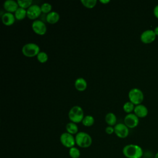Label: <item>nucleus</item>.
Returning a JSON list of instances; mask_svg holds the SVG:
<instances>
[{
	"mask_svg": "<svg viewBox=\"0 0 158 158\" xmlns=\"http://www.w3.org/2000/svg\"><path fill=\"white\" fill-rule=\"evenodd\" d=\"M154 158H158V152L156 153V154L154 156Z\"/></svg>",
	"mask_w": 158,
	"mask_h": 158,
	"instance_id": "31",
	"label": "nucleus"
},
{
	"mask_svg": "<svg viewBox=\"0 0 158 158\" xmlns=\"http://www.w3.org/2000/svg\"><path fill=\"white\" fill-rule=\"evenodd\" d=\"M46 21L51 24H54L57 22L60 19L59 14L56 11H51L46 15Z\"/></svg>",
	"mask_w": 158,
	"mask_h": 158,
	"instance_id": "16",
	"label": "nucleus"
},
{
	"mask_svg": "<svg viewBox=\"0 0 158 158\" xmlns=\"http://www.w3.org/2000/svg\"><path fill=\"white\" fill-rule=\"evenodd\" d=\"M15 15L11 13L6 12L2 15V22L6 26L12 25L15 22Z\"/></svg>",
	"mask_w": 158,
	"mask_h": 158,
	"instance_id": "14",
	"label": "nucleus"
},
{
	"mask_svg": "<svg viewBox=\"0 0 158 158\" xmlns=\"http://www.w3.org/2000/svg\"><path fill=\"white\" fill-rule=\"evenodd\" d=\"M128 98L130 102L136 106L141 104L143 102L144 99V94L140 89L133 88L128 92Z\"/></svg>",
	"mask_w": 158,
	"mask_h": 158,
	"instance_id": "5",
	"label": "nucleus"
},
{
	"mask_svg": "<svg viewBox=\"0 0 158 158\" xmlns=\"http://www.w3.org/2000/svg\"><path fill=\"white\" fill-rule=\"evenodd\" d=\"M82 124L85 127H91L94 123V118L92 115H87L82 120Z\"/></svg>",
	"mask_w": 158,
	"mask_h": 158,
	"instance_id": "20",
	"label": "nucleus"
},
{
	"mask_svg": "<svg viewBox=\"0 0 158 158\" xmlns=\"http://www.w3.org/2000/svg\"><path fill=\"white\" fill-rule=\"evenodd\" d=\"M153 13L154 16L158 19V4L156 5V6L154 7L153 9Z\"/></svg>",
	"mask_w": 158,
	"mask_h": 158,
	"instance_id": "28",
	"label": "nucleus"
},
{
	"mask_svg": "<svg viewBox=\"0 0 158 158\" xmlns=\"http://www.w3.org/2000/svg\"><path fill=\"white\" fill-rule=\"evenodd\" d=\"M68 116L71 122L75 123L82 122L84 118V111L79 106H74L70 109Z\"/></svg>",
	"mask_w": 158,
	"mask_h": 158,
	"instance_id": "3",
	"label": "nucleus"
},
{
	"mask_svg": "<svg viewBox=\"0 0 158 158\" xmlns=\"http://www.w3.org/2000/svg\"><path fill=\"white\" fill-rule=\"evenodd\" d=\"M105 131H106L107 134L111 135V134H112L114 132V127H113L112 126H107L106 128Z\"/></svg>",
	"mask_w": 158,
	"mask_h": 158,
	"instance_id": "27",
	"label": "nucleus"
},
{
	"mask_svg": "<svg viewBox=\"0 0 158 158\" xmlns=\"http://www.w3.org/2000/svg\"><path fill=\"white\" fill-rule=\"evenodd\" d=\"M156 35L154 30L151 29H148L143 31L140 35L141 41L146 44L151 43L153 42L156 39Z\"/></svg>",
	"mask_w": 158,
	"mask_h": 158,
	"instance_id": "10",
	"label": "nucleus"
},
{
	"mask_svg": "<svg viewBox=\"0 0 158 158\" xmlns=\"http://www.w3.org/2000/svg\"><path fill=\"white\" fill-rule=\"evenodd\" d=\"M124 123L129 128H135L139 123V117L133 113L127 114L124 118Z\"/></svg>",
	"mask_w": 158,
	"mask_h": 158,
	"instance_id": "9",
	"label": "nucleus"
},
{
	"mask_svg": "<svg viewBox=\"0 0 158 158\" xmlns=\"http://www.w3.org/2000/svg\"><path fill=\"white\" fill-rule=\"evenodd\" d=\"M122 152L127 158H142L144 154L141 146L135 144L125 145L123 148Z\"/></svg>",
	"mask_w": 158,
	"mask_h": 158,
	"instance_id": "1",
	"label": "nucleus"
},
{
	"mask_svg": "<svg viewBox=\"0 0 158 158\" xmlns=\"http://www.w3.org/2000/svg\"><path fill=\"white\" fill-rule=\"evenodd\" d=\"M135 107V106L134 104H133L130 101H127V102H125V104H123V109L125 112L130 114V113H131V112L133 110H134Z\"/></svg>",
	"mask_w": 158,
	"mask_h": 158,
	"instance_id": "21",
	"label": "nucleus"
},
{
	"mask_svg": "<svg viewBox=\"0 0 158 158\" xmlns=\"http://www.w3.org/2000/svg\"><path fill=\"white\" fill-rule=\"evenodd\" d=\"M41 12L43 13H49L51 12L52 9V6L49 2H44L40 6Z\"/></svg>",
	"mask_w": 158,
	"mask_h": 158,
	"instance_id": "26",
	"label": "nucleus"
},
{
	"mask_svg": "<svg viewBox=\"0 0 158 158\" xmlns=\"http://www.w3.org/2000/svg\"><path fill=\"white\" fill-rule=\"evenodd\" d=\"M153 30H154V31L156 35V36H158V26L156 27L155 28H154Z\"/></svg>",
	"mask_w": 158,
	"mask_h": 158,
	"instance_id": "29",
	"label": "nucleus"
},
{
	"mask_svg": "<svg viewBox=\"0 0 158 158\" xmlns=\"http://www.w3.org/2000/svg\"><path fill=\"white\" fill-rule=\"evenodd\" d=\"M69 153L71 158H79L80 156V150L75 146L69 149Z\"/></svg>",
	"mask_w": 158,
	"mask_h": 158,
	"instance_id": "22",
	"label": "nucleus"
},
{
	"mask_svg": "<svg viewBox=\"0 0 158 158\" xmlns=\"http://www.w3.org/2000/svg\"><path fill=\"white\" fill-rule=\"evenodd\" d=\"M19 6L24 9L28 8L32 5V0H18L17 1Z\"/></svg>",
	"mask_w": 158,
	"mask_h": 158,
	"instance_id": "23",
	"label": "nucleus"
},
{
	"mask_svg": "<svg viewBox=\"0 0 158 158\" xmlns=\"http://www.w3.org/2000/svg\"><path fill=\"white\" fill-rule=\"evenodd\" d=\"M65 128L67 130V132H68L70 134L72 135H76L77 133H78V128L77 125L72 122H69L66 124Z\"/></svg>",
	"mask_w": 158,
	"mask_h": 158,
	"instance_id": "18",
	"label": "nucleus"
},
{
	"mask_svg": "<svg viewBox=\"0 0 158 158\" xmlns=\"http://www.w3.org/2000/svg\"><path fill=\"white\" fill-rule=\"evenodd\" d=\"M31 28L35 33L40 35H44L47 31L46 24L41 20H35L31 24Z\"/></svg>",
	"mask_w": 158,
	"mask_h": 158,
	"instance_id": "8",
	"label": "nucleus"
},
{
	"mask_svg": "<svg viewBox=\"0 0 158 158\" xmlns=\"http://www.w3.org/2000/svg\"><path fill=\"white\" fill-rule=\"evenodd\" d=\"M23 54L27 57H34L40 52V46L34 43H28L24 44L22 48Z\"/></svg>",
	"mask_w": 158,
	"mask_h": 158,
	"instance_id": "4",
	"label": "nucleus"
},
{
	"mask_svg": "<svg viewBox=\"0 0 158 158\" xmlns=\"http://www.w3.org/2000/svg\"><path fill=\"white\" fill-rule=\"evenodd\" d=\"M76 144L80 148H87L92 144V138L91 136L86 132L79 131L75 136Z\"/></svg>",
	"mask_w": 158,
	"mask_h": 158,
	"instance_id": "2",
	"label": "nucleus"
},
{
	"mask_svg": "<svg viewBox=\"0 0 158 158\" xmlns=\"http://www.w3.org/2000/svg\"><path fill=\"white\" fill-rule=\"evenodd\" d=\"M114 133L120 138H125L128 136L129 128L125 123H118L114 126Z\"/></svg>",
	"mask_w": 158,
	"mask_h": 158,
	"instance_id": "7",
	"label": "nucleus"
},
{
	"mask_svg": "<svg viewBox=\"0 0 158 158\" xmlns=\"http://www.w3.org/2000/svg\"><path fill=\"white\" fill-rule=\"evenodd\" d=\"M14 15L17 20H21L27 16V10L24 8L19 7L15 12Z\"/></svg>",
	"mask_w": 158,
	"mask_h": 158,
	"instance_id": "19",
	"label": "nucleus"
},
{
	"mask_svg": "<svg viewBox=\"0 0 158 158\" xmlns=\"http://www.w3.org/2000/svg\"><path fill=\"white\" fill-rule=\"evenodd\" d=\"M74 86L77 90L79 91H85L87 88V82L85 78L82 77H78L75 80L74 82Z\"/></svg>",
	"mask_w": 158,
	"mask_h": 158,
	"instance_id": "15",
	"label": "nucleus"
},
{
	"mask_svg": "<svg viewBox=\"0 0 158 158\" xmlns=\"http://www.w3.org/2000/svg\"><path fill=\"white\" fill-rule=\"evenodd\" d=\"M19 7L17 1L14 0H6L4 2V8L8 12H15Z\"/></svg>",
	"mask_w": 158,
	"mask_h": 158,
	"instance_id": "13",
	"label": "nucleus"
},
{
	"mask_svg": "<svg viewBox=\"0 0 158 158\" xmlns=\"http://www.w3.org/2000/svg\"><path fill=\"white\" fill-rule=\"evenodd\" d=\"M134 114L138 117H145L148 114V109L147 107L142 104L135 106L134 109Z\"/></svg>",
	"mask_w": 158,
	"mask_h": 158,
	"instance_id": "12",
	"label": "nucleus"
},
{
	"mask_svg": "<svg viewBox=\"0 0 158 158\" xmlns=\"http://www.w3.org/2000/svg\"><path fill=\"white\" fill-rule=\"evenodd\" d=\"M142 158H144V157H142Z\"/></svg>",
	"mask_w": 158,
	"mask_h": 158,
	"instance_id": "32",
	"label": "nucleus"
},
{
	"mask_svg": "<svg viewBox=\"0 0 158 158\" xmlns=\"http://www.w3.org/2000/svg\"><path fill=\"white\" fill-rule=\"evenodd\" d=\"M99 2L102 4H107L110 2V0H100Z\"/></svg>",
	"mask_w": 158,
	"mask_h": 158,
	"instance_id": "30",
	"label": "nucleus"
},
{
	"mask_svg": "<svg viewBox=\"0 0 158 158\" xmlns=\"http://www.w3.org/2000/svg\"><path fill=\"white\" fill-rule=\"evenodd\" d=\"M81 2L87 8H93L96 6L97 0H81Z\"/></svg>",
	"mask_w": 158,
	"mask_h": 158,
	"instance_id": "25",
	"label": "nucleus"
},
{
	"mask_svg": "<svg viewBox=\"0 0 158 158\" xmlns=\"http://www.w3.org/2000/svg\"><path fill=\"white\" fill-rule=\"evenodd\" d=\"M41 12V9L40 6L37 4H32L27 10V16L30 19L33 20L38 18Z\"/></svg>",
	"mask_w": 158,
	"mask_h": 158,
	"instance_id": "11",
	"label": "nucleus"
},
{
	"mask_svg": "<svg viewBox=\"0 0 158 158\" xmlns=\"http://www.w3.org/2000/svg\"><path fill=\"white\" fill-rule=\"evenodd\" d=\"M38 60L41 63L46 62L48 59V55L44 51H40L36 56Z\"/></svg>",
	"mask_w": 158,
	"mask_h": 158,
	"instance_id": "24",
	"label": "nucleus"
},
{
	"mask_svg": "<svg viewBox=\"0 0 158 158\" xmlns=\"http://www.w3.org/2000/svg\"><path fill=\"white\" fill-rule=\"evenodd\" d=\"M105 120L109 126H115L117 122L116 115L113 112H109L105 116Z\"/></svg>",
	"mask_w": 158,
	"mask_h": 158,
	"instance_id": "17",
	"label": "nucleus"
},
{
	"mask_svg": "<svg viewBox=\"0 0 158 158\" xmlns=\"http://www.w3.org/2000/svg\"><path fill=\"white\" fill-rule=\"evenodd\" d=\"M60 141L64 146L69 149L73 147L76 144L75 138L73 135L68 132H64L60 135Z\"/></svg>",
	"mask_w": 158,
	"mask_h": 158,
	"instance_id": "6",
	"label": "nucleus"
}]
</instances>
